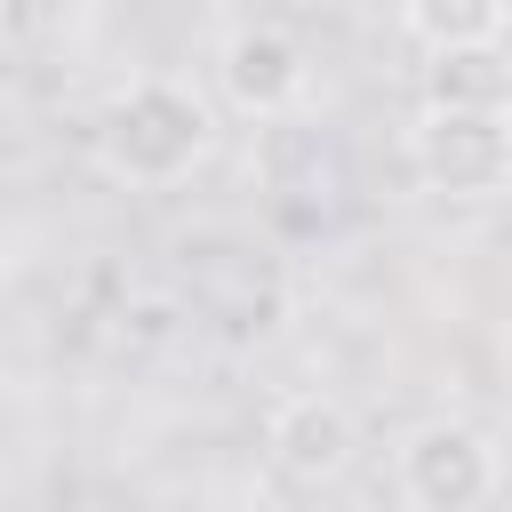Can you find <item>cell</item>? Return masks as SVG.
I'll list each match as a JSON object with an SVG mask.
<instances>
[{
    "label": "cell",
    "instance_id": "obj_1",
    "mask_svg": "<svg viewBox=\"0 0 512 512\" xmlns=\"http://www.w3.org/2000/svg\"><path fill=\"white\" fill-rule=\"evenodd\" d=\"M216 152V104L184 72H128L96 112V160L128 192H168Z\"/></svg>",
    "mask_w": 512,
    "mask_h": 512
},
{
    "label": "cell",
    "instance_id": "obj_2",
    "mask_svg": "<svg viewBox=\"0 0 512 512\" xmlns=\"http://www.w3.org/2000/svg\"><path fill=\"white\" fill-rule=\"evenodd\" d=\"M408 168L424 192L488 200L512 184V104H424L408 120Z\"/></svg>",
    "mask_w": 512,
    "mask_h": 512
},
{
    "label": "cell",
    "instance_id": "obj_3",
    "mask_svg": "<svg viewBox=\"0 0 512 512\" xmlns=\"http://www.w3.org/2000/svg\"><path fill=\"white\" fill-rule=\"evenodd\" d=\"M504 488V456L464 416H424L400 440V496L416 512H480Z\"/></svg>",
    "mask_w": 512,
    "mask_h": 512
},
{
    "label": "cell",
    "instance_id": "obj_4",
    "mask_svg": "<svg viewBox=\"0 0 512 512\" xmlns=\"http://www.w3.org/2000/svg\"><path fill=\"white\" fill-rule=\"evenodd\" d=\"M216 96L232 112H256V120H280L312 96V56L304 40L280 24V16H232L216 32Z\"/></svg>",
    "mask_w": 512,
    "mask_h": 512
},
{
    "label": "cell",
    "instance_id": "obj_5",
    "mask_svg": "<svg viewBox=\"0 0 512 512\" xmlns=\"http://www.w3.org/2000/svg\"><path fill=\"white\" fill-rule=\"evenodd\" d=\"M264 456H272L280 480H296V488H328V480H344L352 456H360V416H352L336 392L296 384V392H280L272 416H264Z\"/></svg>",
    "mask_w": 512,
    "mask_h": 512
},
{
    "label": "cell",
    "instance_id": "obj_6",
    "mask_svg": "<svg viewBox=\"0 0 512 512\" xmlns=\"http://www.w3.org/2000/svg\"><path fill=\"white\" fill-rule=\"evenodd\" d=\"M416 48H424V64L432 56H464V48H504L512 40V8H496V0H416V8H400L392 16Z\"/></svg>",
    "mask_w": 512,
    "mask_h": 512
},
{
    "label": "cell",
    "instance_id": "obj_7",
    "mask_svg": "<svg viewBox=\"0 0 512 512\" xmlns=\"http://www.w3.org/2000/svg\"><path fill=\"white\" fill-rule=\"evenodd\" d=\"M424 104H512V56L504 48L432 56V96Z\"/></svg>",
    "mask_w": 512,
    "mask_h": 512
}]
</instances>
